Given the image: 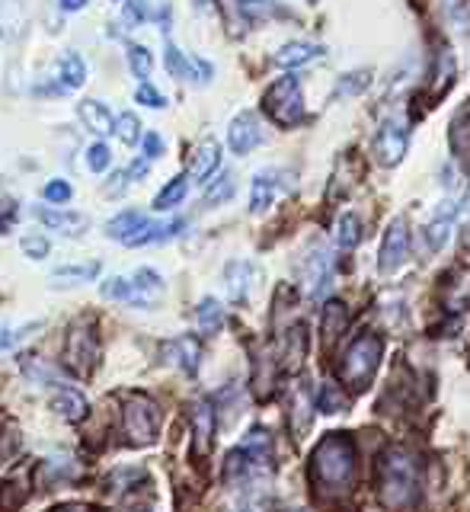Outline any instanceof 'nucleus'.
<instances>
[{
  "mask_svg": "<svg viewBox=\"0 0 470 512\" xmlns=\"http://www.w3.org/2000/svg\"><path fill=\"white\" fill-rule=\"evenodd\" d=\"M80 474V468L74 464V458H45L39 464V484L42 487H58V484H68Z\"/></svg>",
  "mask_w": 470,
  "mask_h": 512,
  "instance_id": "nucleus-25",
  "label": "nucleus"
},
{
  "mask_svg": "<svg viewBox=\"0 0 470 512\" xmlns=\"http://www.w3.org/2000/svg\"><path fill=\"white\" fill-rule=\"evenodd\" d=\"M148 170H151V157H138L135 164L128 167V176H132V183H135V180H141V176L148 173Z\"/></svg>",
  "mask_w": 470,
  "mask_h": 512,
  "instance_id": "nucleus-53",
  "label": "nucleus"
},
{
  "mask_svg": "<svg viewBox=\"0 0 470 512\" xmlns=\"http://www.w3.org/2000/svg\"><path fill=\"white\" fill-rule=\"evenodd\" d=\"M42 324L39 320H32V324H26V327H10V330H0V349H7V346H16L23 340L26 333H32V330H39Z\"/></svg>",
  "mask_w": 470,
  "mask_h": 512,
  "instance_id": "nucleus-46",
  "label": "nucleus"
},
{
  "mask_svg": "<svg viewBox=\"0 0 470 512\" xmlns=\"http://www.w3.org/2000/svg\"><path fill=\"white\" fill-rule=\"evenodd\" d=\"M96 362H100V340H96V327L90 320H80L68 330V340H64V365L68 372L77 378H90Z\"/></svg>",
  "mask_w": 470,
  "mask_h": 512,
  "instance_id": "nucleus-7",
  "label": "nucleus"
},
{
  "mask_svg": "<svg viewBox=\"0 0 470 512\" xmlns=\"http://www.w3.org/2000/svg\"><path fill=\"white\" fill-rule=\"evenodd\" d=\"M407 144H410L407 128H403L400 122H384L378 138H375V154L384 167H397L403 160V154H407Z\"/></svg>",
  "mask_w": 470,
  "mask_h": 512,
  "instance_id": "nucleus-12",
  "label": "nucleus"
},
{
  "mask_svg": "<svg viewBox=\"0 0 470 512\" xmlns=\"http://www.w3.org/2000/svg\"><path fill=\"white\" fill-rule=\"evenodd\" d=\"M311 4H314V0H311Z\"/></svg>",
  "mask_w": 470,
  "mask_h": 512,
  "instance_id": "nucleus-57",
  "label": "nucleus"
},
{
  "mask_svg": "<svg viewBox=\"0 0 470 512\" xmlns=\"http://www.w3.org/2000/svg\"><path fill=\"white\" fill-rule=\"evenodd\" d=\"M100 276V263H74L55 269V279H74V282H90Z\"/></svg>",
  "mask_w": 470,
  "mask_h": 512,
  "instance_id": "nucleus-40",
  "label": "nucleus"
},
{
  "mask_svg": "<svg viewBox=\"0 0 470 512\" xmlns=\"http://www.w3.org/2000/svg\"><path fill=\"white\" fill-rule=\"evenodd\" d=\"M16 215H20V205H16L13 199H4L0 196V234H7L13 228Z\"/></svg>",
  "mask_w": 470,
  "mask_h": 512,
  "instance_id": "nucleus-48",
  "label": "nucleus"
},
{
  "mask_svg": "<svg viewBox=\"0 0 470 512\" xmlns=\"http://www.w3.org/2000/svg\"><path fill=\"white\" fill-rule=\"evenodd\" d=\"M189 423H192V442H196V455L205 458L215 445V407L208 400H199L189 410Z\"/></svg>",
  "mask_w": 470,
  "mask_h": 512,
  "instance_id": "nucleus-14",
  "label": "nucleus"
},
{
  "mask_svg": "<svg viewBox=\"0 0 470 512\" xmlns=\"http://www.w3.org/2000/svg\"><path fill=\"white\" fill-rule=\"evenodd\" d=\"M160 292H164V279L148 266L135 269L132 276H112L103 282V298L135 304V308H148L151 301L160 298Z\"/></svg>",
  "mask_w": 470,
  "mask_h": 512,
  "instance_id": "nucleus-4",
  "label": "nucleus"
},
{
  "mask_svg": "<svg viewBox=\"0 0 470 512\" xmlns=\"http://www.w3.org/2000/svg\"><path fill=\"white\" fill-rule=\"evenodd\" d=\"M116 4H122V0H116Z\"/></svg>",
  "mask_w": 470,
  "mask_h": 512,
  "instance_id": "nucleus-56",
  "label": "nucleus"
},
{
  "mask_svg": "<svg viewBox=\"0 0 470 512\" xmlns=\"http://www.w3.org/2000/svg\"><path fill=\"white\" fill-rule=\"evenodd\" d=\"M288 407H291L288 410V423H291V429H295V436L301 439L314 423V394L307 388H295L288 397Z\"/></svg>",
  "mask_w": 470,
  "mask_h": 512,
  "instance_id": "nucleus-19",
  "label": "nucleus"
},
{
  "mask_svg": "<svg viewBox=\"0 0 470 512\" xmlns=\"http://www.w3.org/2000/svg\"><path fill=\"white\" fill-rule=\"evenodd\" d=\"M221 164V148L215 138H205L202 144H196V151L189 154V180L205 183Z\"/></svg>",
  "mask_w": 470,
  "mask_h": 512,
  "instance_id": "nucleus-16",
  "label": "nucleus"
},
{
  "mask_svg": "<svg viewBox=\"0 0 470 512\" xmlns=\"http://www.w3.org/2000/svg\"><path fill=\"white\" fill-rule=\"evenodd\" d=\"M455 55L448 52V48H442L439 55H435V71H432V80H429V100H442V96L451 90V84H455Z\"/></svg>",
  "mask_w": 470,
  "mask_h": 512,
  "instance_id": "nucleus-22",
  "label": "nucleus"
},
{
  "mask_svg": "<svg viewBox=\"0 0 470 512\" xmlns=\"http://www.w3.org/2000/svg\"><path fill=\"white\" fill-rule=\"evenodd\" d=\"M135 100H138L141 106H151V109H164V106H167V100H164V96H160L151 84H141L138 93H135Z\"/></svg>",
  "mask_w": 470,
  "mask_h": 512,
  "instance_id": "nucleus-49",
  "label": "nucleus"
},
{
  "mask_svg": "<svg viewBox=\"0 0 470 512\" xmlns=\"http://www.w3.org/2000/svg\"><path fill=\"white\" fill-rule=\"evenodd\" d=\"M275 192H279V173H275V170L259 173L253 180V189H250V212L253 215L266 212V208L272 205V199H275Z\"/></svg>",
  "mask_w": 470,
  "mask_h": 512,
  "instance_id": "nucleus-26",
  "label": "nucleus"
},
{
  "mask_svg": "<svg viewBox=\"0 0 470 512\" xmlns=\"http://www.w3.org/2000/svg\"><path fill=\"white\" fill-rule=\"evenodd\" d=\"M212 64L202 61V58H189V68H186V80H192V84H208L212 80Z\"/></svg>",
  "mask_w": 470,
  "mask_h": 512,
  "instance_id": "nucleus-44",
  "label": "nucleus"
},
{
  "mask_svg": "<svg viewBox=\"0 0 470 512\" xmlns=\"http://www.w3.org/2000/svg\"><path fill=\"white\" fill-rule=\"evenodd\" d=\"M23 372H26L32 381H48V384H55V388L61 384V375L55 372L52 365H45L39 356H23Z\"/></svg>",
  "mask_w": 470,
  "mask_h": 512,
  "instance_id": "nucleus-37",
  "label": "nucleus"
},
{
  "mask_svg": "<svg viewBox=\"0 0 470 512\" xmlns=\"http://www.w3.org/2000/svg\"><path fill=\"white\" fill-rule=\"evenodd\" d=\"M362 87H368V71L362 74H349L346 80H343V87H336V93H355V90H362Z\"/></svg>",
  "mask_w": 470,
  "mask_h": 512,
  "instance_id": "nucleus-51",
  "label": "nucleus"
},
{
  "mask_svg": "<svg viewBox=\"0 0 470 512\" xmlns=\"http://www.w3.org/2000/svg\"><path fill=\"white\" fill-rule=\"evenodd\" d=\"M109 160H112V154H109V148H106L103 141H93L90 148H87V167L93 173H103L109 167Z\"/></svg>",
  "mask_w": 470,
  "mask_h": 512,
  "instance_id": "nucleus-42",
  "label": "nucleus"
},
{
  "mask_svg": "<svg viewBox=\"0 0 470 512\" xmlns=\"http://www.w3.org/2000/svg\"><path fill=\"white\" fill-rule=\"evenodd\" d=\"M419 496V458L407 445L384 448L378 458V500L384 509H410Z\"/></svg>",
  "mask_w": 470,
  "mask_h": 512,
  "instance_id": "nucleus-2",
  "label": "nucleus"
},
{
  "mask_svg": "<svg viewBox=\"0 0 470 512\" xmlns=\"http://www.w3.org/2000/svg\"><path fill=\"white\" fill-rule=\"evenodd\" d=\"M407 253H410V231H407V218H394L391 228L384 234V244H381V256H378V269L384 272H397L403 263H407Z\"/></svg>",
  "mask_w": 470,
  "mask_h": 512,
  "instance_id": "nucleus-9",
  "label": "nucleus"
},
{
  "mask_svg": "<svg viewBox=\"0 0 470 512\" xmlns=\"http://www.w3.org/2000/svg\"><path fill=\"white\" fill-rule=\"evenodd\" d=\"M151 16V7H148V0H125V20L132 23V26H138V23H144Z\"/></svg>",
  "mask_w": 470,
  "mask_h": 512,
  "instance_id": "nucleus-47",
  "label": "nucleus"
},
{
  "mask_svg": "<svg viewBox=\"0 0 470 512\" xmlns=\"http://www.w3.org/2000/svg\"><path fill=\"white\" fill-rule=\"evenodd\" d=\"M333 256L327 247H317L311 256H307V266H304V276H307V292H311L314 298L327 295L330 285H333Z\"/></svg>",
  "mask_w": 470,
  "mask_h": 512,
  "instance_id": "nucleus-13",
  "label": "nucleus"
},
{
  "mask_svg": "<svg viewBox=\"0 0 470 512\" xmlns=\"http://www.w3.org/2000/svg\"><path fill=\"white\" fill-rule=\"evenodd\" d=\"M36 218L45 224L48 231L58 234H77L87 228V215L80 212H58V208H36Z\"/></svg>",
  "mask_w": 470,
  "mask_h": 512,
  "instance_id": "nucleus-23",
  "label": "nucleus"
},
{
  "mask_svg": "<svg viewBox=\"0 0 470 512\" xmlns=\"http://www.w3.org/2000/svg\"><path fill=\"white\" fill-rule=\"evenodd\" d=\"M349 407V397L343 394V384L336 381H323L317 391V410L323 413H343Z\"/></svg>",
  "mask_w": 470,
  "mask_h": 512,
  "instance_id": "nucleus-32",
  "label": "nucleus"
},
{
  "mask_svg": "<svg viewBox=\"0 0 470 512\" xmlns=\"http://www.w3.org/2000/svg\"><path fill=\"white\" fill-rule=\"evenodd\" d=\"M20 247H23V253L32 256V260H42V256L48 253V240L45 237H23Z\"/></svg>",
  "mask_w": 470,
  "mask_h": 512,
  "instance_id": "nucleus-50",
  "label": "nucleus"
},
{
  "mask_svg": "<svg viewBox=\"0 0 470 512\" xmlns=\"http://www.w3.org/2000/svg\"><path fill=\"white\" fill-rule=\"evenodd\" d=\"M52 512H90L87 506H58V509H52Z\"/></svg>",
  "mask_w": 470,
  "mask_h": 512,
  "instance_id": "nucleus-55",
  "label": "nucleus"
},
{
  "mask_svg": "<svg viewBox=\"0 0 470 512\" xmlns=\"http://www.w3.org/2000/svg\"><path fill=\"white\" fill-rule=\"evenodd\" d=\"M234 196V176L231 173H221L218 180L205 189V205H221L224 199Z\"/></svg>",
  "mask_w": 470,
  "mask_h": 512,
  "instance_id": "nucleus-39",
  "label": "nucleus"
},
{
  "mask_svg": "<svg viewBox=\"0 0 470 512\" xmlns=\"http://www.w3.org/2000/svg\"><path fill=\"white\" fill-rule=\"evenodd\" d=\"M256 276V269L250 266V263H231L228 269H224V282H228V295L234 298V301H243L247 298V292H250V279Z\"/></svg>",
  "mask_w": 470,
  "mask_h": 512,
  "instance_id": "nucleus-30",
  "label": "nucleus"
},
{
  "mask_svg": "<svg viewBox=\"0 0 470 512\" xmlns=\"http://www.w3.org/2000/svg\"><path fill=\"white\" fill-rule=\"evenodd\" d=\"M218 4H221V13H224V23L231 26L234 36L253 29L259 20H266V16L275 13L269 0H218Z\"/></svg>",
  "mask_w": 470,
  "mask_h": 512,
  "instance_id": "nucleus-8",
  "label": "nucleus"
},
{
  "mask_svg": "<svg viewBox=\"0 0 470 512\" xmlns=\"http://www.w3.org/2000/svg\"><path fill=\"white\" fill-rule=\"evenodd\" d=\"M448 144H451V154H455V160L464 167V173H470V103L464 109H458V116L451 119Z\"/></svg>",
  "mask_w": 470,
  "mask_h": 512,
  "instance_id": "nucleus-17",
  "label": "nucleus"
},
{
  "mask_svg": "<svg viewBox=\"0 0 470 512\" xmlns=\"http://www.w3.org/2000/svg\"><path fill=\"white\" fill-rule=\"evenodd\" d=\"M355 480V445L346 432H330L323 436L311 455V484L317 496L333 500V496L349 493Z\"/></svg>",
  "mask_w": 470,
  "mask_h": 512,
  "instance_id": "nucleus-1",
  "label": "nucleus"
},
{
  "mask_svg": "<svg viewBox=\"0 0 470 512\" xmlns=\"http://www.w3.org/2000/svg\"><path fill=\"white\" fill-rule=\"evenodd\" d=\"M263 141V128H259L256 112H240V116L231 122V132H228V144L234 154H250L256 144Z\"/></svg>",
  "mask_w": 470,
  "mask_h": 512,
  "instance_id": "nucleus-15",
  "label": "nucleus"
},
{
  "mask_svg": "<svg viewBox=\"0 0 470 512\" xmlns=\"http://www.w3.org/2000/svg\"><path fill=\"white\" fill-rule=\"evenodd\" d=\"M144 224H148V218H144L141 212H122V215H116L109 224H106V234L112 237V240H122V244H128Z\"/></svg>",
  "mask_w": 470,
  "mask_h": 512,
  "instance_id": "nucleus-31",
  "label": "nucleus"
},
{
  "mask_svg": "<svg viewBox=\"0 0 470 512\" xmlns=\"http://www.w3.org/2000/svg\"><path fill=\"white\" fill-rule=\"evenodd\" d=\"M58 80L64 90H80L87 84V64L77 52H68L61 61H58Z\"/></svg>",
  "mask_w": 470,
  "mask_h": 512,
  "instance_id": "nucleus-29",
  "label": "nucleus"
},
{
  "mask_svg": "<svg viewBox=\"0 0 470 512\" xmlns=\"http://www.w3.org/2000/svg\"><path fill=\"white\" fill-rule=\"evenodd\" d=\"M128 68H132V74L141 80H148L151 77V68H154V58H151V52L144 45H132L128 48Z\"/></svg>",
  "mask_w": 470,
  "mask_h": 512,
  "instance_id": "nucleus-36",
  "label": "nucleus"
},
{
  "mask_svg": "<svg viewBox=\"0 0 470 512\" xmlns=\"http://www.w3.org/2000/svg\"><path fill=\"white\" fill-rule=\"evenodd\" d=\"M263 109L275 125H282V128L298 125L304 119V96H301L298 77L275 80V84L263 93Z\"/></svg>",
  "mask_w": 470,
  "mask_h": 512,
  "instance_id": "nucleus-6",
  "label": "nucleus"
},
{
  "mask_svg": "<svg viewBox=\"0 0 470 512\" xmlns=\"http://www.w3.org/2000/svg\"><path fill=\"white\" fill-rule=\"evenodd\" d=\"M381 352H384V340L378 333L355 336V340L349 343V349L339 356V365H336L339 384L352 394L365 391L371 384V378H375L378 365H381Z\"/></svg>",
  "mask_w": 470,
  "mask_h": 512,
  "instance_id": "nucleus-3",
  "label": "nucleus"
},
{
  "mask_svg": "<svg viewBox=\"0 0 470 512\" xmlns=\"http://www.w3.org/2000/svg\"><path fill=\"white\" fill-rule=\"evenodd\" d=\"M84 7H87V0H61V10L77 13V10H84Z\"/></svg>",
  "mask_w": 470,
  "mask_h": 512,
  "instance_id": "nucleus-54",
  "label": "nucleus"
},
{
  "mask_svg": "<svg viewBox=\"0 0 470 512\" xmlns=\"http://www.w3.org/2000/svg\"><path fill=\"white\" fill-rule=\"evenodd\" d=\"M304 356H307V327L295 324L279 336V343H275V365H279V372L295 375L301 372Z\"/></svg>",
  "mask_w": 470,
  "mask_h": 512,
  "instance_id": "nucleus-10",
  "label": "nucleus"
},
{
  "mask_svg": "<svg viewBox=\"0 0 470 512\" xmlns=\"http://www.w3.org/2000/svg\"><path fill=\"white\" fill-rule=\"evenodd\" d=\"M42 196L52 202V205H61V202H71V196H74V189H71V183L68 180H52L45 189H42Z\"/></svg>",
  "mask_w": 470,
  "mask_h": 512,
  "instance_id": "nucleus-43",
  "label": "nucleus"
},
{
  "mask_svg": "<svg viewBox=\"0 0 470 512\" xmlns=\"http://www.w3.org/2000/svg\"><path fill=\"white\" fill-rule=\"evenodd\" d=\"M26 496H29L26 480H7V484H0V509L7 512L20 509L26 503Z\"/></svg>",
  "mask_w": 470,
  "mask_h": 512,
  "instance_id": "nucleus-35",
  "label": "nucleus"
},
{
  "mask_svg": "<svg viewBox=\"0 0 470 512\" xmlns=\"http://www.w3.org/2000/svg\"><path fill=\"white\" fill-rule=\"evenodd\" d=\"M346 327H349L346 304L343 301H327V308H323V317H320V340H323V349H333V343L346 333Z\"/></svg>",
  "mask_w": 470,
  "mask_h": 512,
  "instance_id": "nucleus-18",
  "label": "nucleus"
},
{
  "mask_svg": "<svg viewBox=\"0 0 470 512\" xmlns=\"http://www.w3.org/2000/svg\"><path fill=\"white\" fill-rule=\"evenodd\" d=\"M160 359L173 368H180V372H186V375H196L199 359H202L199 340H192V336H176V340H167L164 346H160Z\"/></svg>",
  "mask_w": 470,
  "mask_h": 512,
  "instance_id": "nucleus-11",
  "label": "nucleus"
},
{
  "mask_svg": "<svg viewBox=\"0 0 470 512\" xmlns=\"http://www.w3.org/2000/svg\"><path fill=\"white\" fill-rule=\"evenodd\" d=\"M186 68H189V58L173 42H167V71L173 77H186Z\"/></svg>",
  "mask_w": 470,
  "mask_h": 512,
  "instance_id": "nucleus-45",
  "label": "nucleus"
},
{
  "mask_svg": "<svg viewBox=\"0 0 470 512\" xmlns=\"http://www.w3.org/2000/svg\"><path fill=\"white\" fill-rule=\"evenodd\" d=\"M186 189H189L186 176H173V180L157 192L154 208H157V212H170L173 205H180V202L186 199Z\"/></svg>",
  "mask_w": 470,
  "mask_h": 512,
  "instance_id": "nucleus-34",
  "label": "nucleus"
},
{
  "mask_svg": "<svg viewBox=\"0 0 470 512\" xmlns=\"http://www.w3.org/2000/svg\"><path fill=\"white\" fill-rule=\"evenodd\" d=\"M116 135L122 138V144H135L141 138V122L135 112H122L116 119Z\"/></svg>",
  "mask_w": 470,
  "mask_h": 512,
  "instance_id": "nucleus-41",
  "label": "nucleus"
},
{
  "mask_svg": "<svg viewBox=\"0 0 470 512\" xmlns=\"http://www.w3.org/2000/svg\"><path fill=\"white\" fill-rule=\"evenodd\" d=\"M160 432V410L151 397L128 394L122 400V439L128 445H151Z\"/></svg>",
  "mask_w": 470,
  "mask_h": 512,
  "instance_id": "nucleus-5",
  "label": "nucleus"
},
{
  "mask_svg": "<svg viewBox=\"0 0 470 512\" xmlns=\"http://www.w3.org/2000/svg\"><path fill=\"white\" fill-rule=\"evenodd\" d=\"M160 151H164V141H160V138L151 132L148 138H144V157H151V160H154V157H160Z\"/></svg>",
  "mask_w": 470,
  "mask_h": 512,
  "instance_id": "nucleus-52",
  "label": "nucleus"
},
{
  "mask_svg": "<svg viewBox=\"0 0 470 512\" xmlns=\"http://www.w3.org/2000/svg\"><path fill=\"white\" fill-rule=\"evenodd\" d=\"M196 320H199V327L202 330H218L221 327V320H224V311H221V304L215 298H205L199 308H196Z\"/></svg>",
  "mask_w": 470,
  "mask_h": 512,
  "instance_id": "nucleus-38",
  "label": "nucleus"
},
{
  "mask_svg": "<svg viewBox=\"0 0 470 512\" xmlns=\"http://www.w3.org/2000/svg\"><path fill=\"white\" fill-rule=\"evenodd\" d=\"M323 55V45H314V42H288L279 55H275V64L279 68H301V64L314 61Z\"/></svg>",
  "mask_w": 470,
  "mask_h": 512,
  "instance_id": "nucleus-28",
  "label": "nucleus"
},
{
  "mask_svg": "<svg viewBox=\"0 0 470 512\" xmlns=\"http://www.w3.org/2000/svg\"><path fill=\"white\" fill-rule=\"evenodd\" d=\"M52 410L61 416V420H71V423H80L87 416V397L74 391V388H64V384H58V388L52 391Z\"/></svg>",
  "mask_w": 470,
  "mask_h": 512,
  "instance_id": "nucleus-20",
  "label": "nucleus"
},
{
  "mask_svg": "<svg viewBox=\"0 0 470 512\" xmlns=\"http://www.w3.org/2000/svg\"><path fill=\"white\" fill-rule=\"evenodd\" d=\"M336 247L339 250H352V247H359V240H362V221L359 215H343L336 221Z\"/></svg>",
  "mask_w": 470,
  "mask_h": 512,
  "instance_id": "nucleus-33",
  "label": "nucleus"
},
{
  "mask_svg": "<svg viewBox=\"0 0 470 512\" xmlns=\"http://www.w3.org/2000/svg\"><path fill=\"white\" fill-rule=\"evenodd\" d=\"M186 221L173 218V221H148L144 228L128 240V247H148V244H164V240H173L176 234H183Z\"/></svg>",
  "mask_w": 470,
  "mask_h": 512,
  "instance_id": "nucleus-21",
  "label": "nucleus"
},
{
  "mask_svg": "<svg viewBox=\"0 0 470 512\" xmlns=\"http://www.w3.org/2000/svg\"><path fill=\"white\" fill-rule=\"evenodd\" d=\"M455 202H445V208H439V215H435L429 224H426V244L429 250H442L448 244V237H451V228H455Z\"/></svg>",
  "mask_w": 470,
  "mask_h": 512,
  "instance_id": "nucleus-24",
  "label": "nucleus"
},
{
  "mask_svg": "<svg viewBox=\"0 0 470 512\" xmlns=\"http://www.w3.org/2000/svg\"><path fill=\"white\" fill-rule=\"evenodd\" d=\"M77 116L96 135H109L112 125H116V122H112V112L100 100H84V103L77 106Z\"/></svg>",
  "mask_w": 470,
  "mask_h": 512,
  "instance_id": "nucleus-27",
  "label": "nucleus"
}]
</instances>
